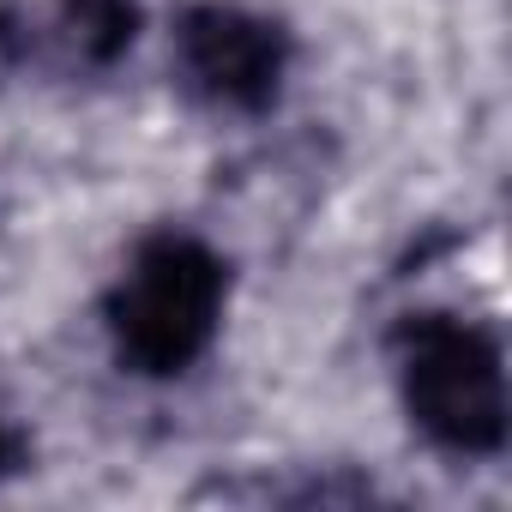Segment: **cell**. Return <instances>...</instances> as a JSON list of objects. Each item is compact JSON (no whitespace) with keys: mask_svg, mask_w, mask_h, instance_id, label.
Wrapping results in <instances>:
<instances>
[{"mask_svg":"<svg viewBox=\"0 0 512 512\" xmlns=\"http://www.w3.org/2000/svg\"><path fill=\"white\" fill-rule=\"evenodd\" d=\"M392 380L410 428L446 452V458H500L512 434V398H506V350L500 332L446 308L404 314L386 338Z\"/></svg>","mask_w":512,"mask_h":512,"instance_id":"2","label":"cell"},{"mask_svg":"<svg viewBox=\"0 0 512 512\" xmlns=\"http://www.w3.org/2000/svg\"><path fill=\"white\" fill-rule=\"evenodd\" d=\"M296 37L284 19L235 7V0H193L175 19L169 67L187 103L211 115H266L284 97Z\"/></svg>","mask_w":512,"mask_h":512,"instance_id":"3","label":"cell"},{"mask_svg":"<svg viewBox=\"0 0 512 512\" xmlns=\"http://www.w3.org/2000/svg\"><path fill=\"white\" fill-rule=\"evenodd\" d=\"M229 260L187 229L145 235L103 296L115 368L133 380H181L223 332Z\"/></svg>","mask_w":512,"mask_h":512,"instance_id":"1","label":"cell"},{"mask_svg":"<svg viewBox=\"0 0 512 512\" xmlns=\"http://www.w3.org/2000/svg\"><path fill=\"white\" fill-rule=\"evenodd\" d=\"M139 43V0H0V61L43 79H97Z\"/></svg>","mask_w":512,"mask_h":512,"instance_id":"4","label":"cell"},{"mask_svg":"<svg viewBox=\"0 0 512 512\" xmlns=\"http://www.w3.org/2000/svg\"><path fill=\"white\" fill-rule=\"evenodd\" d=\"M25 458H31L25 434H19V428H7V422H0V476H13V470H25Z\"/></svg>","mask_w":512,"mask_h":512,"instance_id":"5","label":"cell"}]
</instances>
